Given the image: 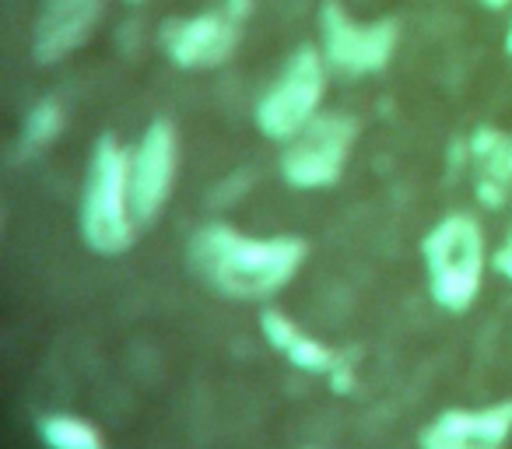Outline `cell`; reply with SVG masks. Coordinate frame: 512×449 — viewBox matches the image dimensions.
<instances>
[{
  "label": "cell",
  "mask_w": 512,
  "mask_h": 449,
  "mask_svg": "<svg viewBox=\"0 0 512 449\" xmlns=\"http://www.w3.org/2000/svg\"><path fill=\"white\" fill-rule=\"evenodd\" d=\"M505 50L512 53V25H509V36H505Z\"/></svg>",
  "instance_id": "19"
},
{
  "label": "cell",
  "mask_w": 512,
  "mask_h": 449,
  "mask_svg": "<svg viewBox=\"0 0 512 449\" xmlns=\"http://www.w3.org/2000/svg\"><path fill=\"white\" fill-rule=\"evenodd\" d=\"M130 4H137V0H130Z\"/></svg>",
  "instance_id": "20"
},
{
  "label": "cell",
  "mask_w": 512,
  "mask_h": 449,
  "mask_svg": "<svg viewBox=\"0 0 512 449\" xmlns=\"http://www.w3.org/2000/svg\"><path fill=\"white\" fill-rule=\"evenodd\" d=\"M428 292L446 313H467L481 295L484 281V236L470 214H446L421 239Z\"/></svg>",
  "instance_id": "3"
},
{
  "label": "cell",
  "mask_w": 512,
  "mask_h": 449,
  "mask_svg": "<svg viewBox=\"0 0 512 449\" xmlns=\"http://www.w3.org/2000/svg\"><path fill=\"white\" fill-rule=\"evenodd\" d=\"M467 155L477 200L491 211L512 204V137L495 127H481L470 134Z\"/></svg>",
  "instance_id": "11"
},
{
  "label": "cell",
  "mask_w": 512,
  "mask_h": 449,
  "mask_svg": "<svg viewBox=\"0 0 512 449\" xmlns=\"http://www.w3.org/2000/svg\"><path fill=\"white\" fill-rule=\"evenodd\" d=\"M39 439L46 449H106V439L92 421L64 411L39 418Z\"/></svg>",
  "instance_id": "13"
},
{
  "label": "cell",
  "mask_w": 512,
  "mask_h": 449,
  "mask_svg": "<svg viewBox=\"0 0 512 449\" xmlns=\"http://www.w3.org/2000/svg\"><path fill=\"white\" fill-rule=\"evenodd\" d=\"M249 11H253V0H225V15L232 18V22H242Z\"/></svg>",
  "instance_id": "17"
},
{
  "label": "cell",
  "mask_w": 512,
  "mask_h": 449,
  "mask_svg": "<svg viewBox=\"0 0 512 449\" xmlns=\"http://www.w3.org/2000/svg\"><path fill=\"white\" fill-rule=\"evenodd\" d=\"M165 57L183 71H207L221 67L239 46V22L228 15H197V18H172L158 32Z\"/></svg>",
  "instance_id": "8"
},
{
  "label": "cell",
  "mask_w": 512,
  "mask_h": 449,
  "mask_svg": "<svg viewBox=\"0 0 512 449\" xmlns=\"http://www.w3.org/2000/svg\"><path fill=\"white\" fill-rule=\"evenodd\" d=\"M60 130H64V106H60L57 99H39L22 123L18 151H22V155H36V151L50 148L60 137Z\"/></svg>",
  "instance_id": "14"
},
{
  "label": "cell",
  "mask_w": 512,
  "mask_h": 449,
  "mask_svg": "<svg viewBox=\"0 0 512 449\" xmlns=\"http://www.w3.org/2000/svg\"><path fill=\"white\" fill-rule=\"evenodd\" d=\"M179 165L176 127L169 120H151L130 155V207L137 225H151L172 197Z\"/></svg>",
  "instance_id": "7"
},
{
  "label": "cell",
  "mask_w": 512,
  "mask_h": 449,
  "mask_svg": "<svg viewBox=\"0 0 512 449\" xmlns=\"http://www.w3.org/2000/svg\"><path fill=\"white\" fill-rule=\"evenodd\" d=\"M512 435V400L488 407H453L428 421L421 449H498Z\"/></svg>",
  "instance_id": "9"
},
{
  "label": "cell",
  "mask_w": 512,
  "mask_h": 449,
  "mask_svg": "<svg viewBox=\"0 0 512 449\" xmlns=\"http://www.w3.org/2000/svg\"><path fill=\"white\" fill-rule=\"evenodd\" d=\"M327 379H330V386H334V393H351L355 390V365L341 355V362L334 365V372H330Z\"/></svg>",
  "instance_id": "15"
},
{
  "label": "cell",
  "mask_w": 512,
  "mask_h": 449,
  "mask_svg": "<svg viewBox=\"0 0 512 449\" xmlns=\"http://www.w3.org/2000/svg\"><path fill=\"white\" fill-rule=\"evenodd\" d=\"M106 0H43L36 22V50L39 64H60L64 57H71L99 25Z\"/></svg>",
  "instance_id": "10"
},
{
  "label": "cell",
  "mask_w": 512,
  "mask_h": 449,
  "mask_svg": "<svg viewBox=\"0 0 512 449\" xmlns=\"http://www.w3.org/2000/svg\"><path fill=\"white\" fill-rule=\"evenodd\" d=\"M323 92H327V64L313 46H299L281 78L256 102L253 120L260 134L288 144L302 127L313 123V116H320L316 109L323 102Z\"/></svg>",
  "instance_id": "4"
},
{
  "label": "cell",
  "mask_w": 512,
  "mask_h": 449,
  "mask_svg": "<svg viewBox=\"0 0 512 449\" xmlns=\"http://www.w3.org/2000/svg\"><path fill=\"white\" fill-rule=\"evenodd\" d=\"M260 334L264 341L285 358L292 369L309 372V376H330L334 365L341 362V351L327 348L320 337L306 334L295 320H288L281 309H264L260 313Z\"/></svg>",
  "instance_id": "12"
},
{
  "label": "cell",
  "mask_w": 512,
  "mask_h": 449,
  "mask_svg": "<svg viewBox=\"0 0 512 449\" xmlns=\"http://www.w3.org/2000/svg\"><path fill=\"white\" fill-rule=\"evenodd\" d=\"M81 239L99 257H120L134 246L137 218L130 207V155L116 137H99L78 211Z\"/></svg>",
  "instance_id": "2"
},
{
  "label": "cell",
  "mask_w": 512,
  "mask_h": 449,
  "mask_svg": "<svg viewBox=\"0 0 512 449\" xmlns=\"http://www.w3.org/2000/svg\"><path fill=\"white\" fill-rule=\"evenodd\" d=\"M484 8H491V11H498V8H505V4H512V0H481Z\"/></svg>",
  "instance_id": "18"
},
{
  "label": "cell",
  "mask_w": 512,
  "mask_h": 449,
  "mask_svg": "<svg viewBox=\"0 0 512 449\" xmlns=\"http://www.w3.org/2000/svg\"><path fill=\"white\" fill-rule=\"evenodd\" d=\"M358 120L348 113L313 116L309 127H302L281 155V176L295 190H327L341 179L348 155L355 148Z\"/></svg>",
  "instance_id": "5"
},
{
  "label": "cell",
  "mask_w": 512,
  "mask_h": 449,
  "mask_svg": "<svg viewBox=\"0 0 512 449\" xmlns=\"http://www.w3.org/2000/svg\"><path fill=\"white\" fill-rule=\"evenodd\" d=\"M320 32H323V60L330 71L344 74V78H362V74H376L390 64L393 50H397V25L393 22H372L358 25L351 22L348 11L327 0L320 8Z\"/></svg>",
  "instance_id": "6"
},
{
  "label": "cell",
  "mask_w": 512,
  "mask_h": 449,
  "mask_svg": "<svg viewBox=\"0 0 512 449\" xmlns=\"http://www.w3.org/2000/svg\"><path fill=\"white\" fill-rule=\"evenodd\" d=\"M491 267H495L505 281H512V229H509V236L502 239V246L495 250V257H491Z\"/></svg>",
  "instance_id": "16"
},
{
  "label": "cell",
  "mask_w": 512,
  "mask_h": 449,
  "mask_svg": "<svg viewBox=\"0 0 512 449\" xmlns=\"http://www.w3.org/2000/svg\"><path fill=\"white\" fill-rule=\"evenodd\" d=\"M306 243L295 236H242L232 225H204L190 239V267L225 299H267L306 264Z\"/></svg>",
  "instance_id": "1"
}]
</instances>
